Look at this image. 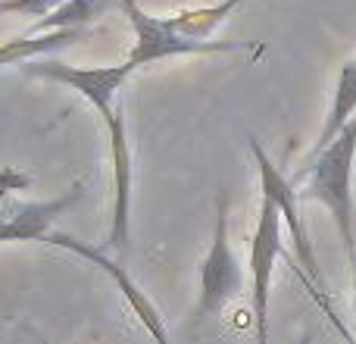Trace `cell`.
<instances>
[{
    "label": "cell",
    "instance_id": "obj_1",
    "mask_svg": "<svg viewBox=\"0 0 356 344\" xmlns=\"http://www.w3.org/2000/svg\"><path fill=\"white\" fill-rule=\"evenodd\" d=\"M353 163H356V116L353 123L322 150L294 172L291 182L303 185L300 197L319 201L334 216L347 257L356 247V203H353Z\"/></svg>",
    "mask_w": 356,
    "mask_h": 344
},
{
    "label": "cell",
    "instance_id": "obj_2",
    "mask_svg": "<svg viewBox=\"0 0 356 344\" xmlns=\"http://www.w3.org/2000/svg\"><path fill=\"white\" fill-rule=\"evenodd\" d=\"M250 154H253V163H257V172H259V197H269V201L275 203L278 213H282V219H284V226H288V232H291V244H294V257H291V263H294V272L300 276V282L307 285V291L313 295V301L328 313V320L338 326V332L344 335V341L356 344L353 335L347 332V326L338 320V313H334V307H332L328 285H325V279H322L319 260H316V251H313V241H309V232H307L303 216H300V191H297V185L269 160V154H266L263 144H259L253 135H250Z\"/></svg>",
    "mask_w": 356,
    "mask_h": 344
},
{
    "label": "cell",
    "instance_id": "obj_3",
    "mask_svg": "<svg viewBox=\"0 0 356 344\" xmlns=\"http://www.w3.org/2000/svg\"><path fill=\"white\" fill-rule=\"evenodd\" d=\"M122 16L129 19L135 44H131L129 63L135 69L150 66L156 60H172V56H191V54H259L263 47H253L247 41H191V38L178 35L166 25L163 16H150L138 0H116Z\"/></svg>",
    "mask_w": 356,
    "mask_h": 344
},
{
    "label": "cell",
    "instance_id": "obj_4",
    "mask_svg": "<svg viewBox=\"0 0 356 344\" xmlns=\"http://www.w3.org/2000/svg\"><path fill=\"white\" fill-rule=\"evenodd\" d=\"M244 291V269H241L238 253L228 241V197H222L216 207V228L209 251L200 263V291H197L194 326L222 316L232 301H238Z\"/></svg>",
    "mask_w": 356,
    "mask_h": 344
},
{
    "label": "cell",
    "instance_id": "obj_5",
    "mask_svg": "<svg viewBox=\"0 0 356 344\" xmlns=\"http://www.w3.org/2000/svg\"><path fill=\"white\" fill-rule=\"evenodd\" d=\"M25 72L35 75V79H47L56 81V85L72 88L79 97H85L94 110L100 113V119H110L116 113V97L125 88V81L138 72L129 60L122 66H72V63L63 60H50V56H41V60L25 63Z\"/></svg>",
    "mask_w": 356,
    "mask_h": 344
},
{
    "label": "cell",
    "instance_id": "obj_6",
    "mask_svg": "<svg viewBox=\"0 0 356 344\" xmlns=\"http://www.w3.org/2000/svg\"><path fill=\"white\" fill-rule=\"evenodd\" d=\"M282 213L269 197H259V216L250 238V307L257 344H269V295L278 257H284L282 244Z\"/></svg>",
    "mask_w": 356,
    "mask_h": 344
},
{
    "label": "cell",
    "instance_id": "obj_7",
    "mask_svg": "<svg viewBox=\"0 0 356 344\" xmlns=\"http://www.w3.org/2000/svg\"><path fill=\"white\" fill-rule=\"evenodd\" d=\"M44 244L69 251V253H75V257H85L88 263L104 269L106 276H110V282L116 285V291L125 297V304H129V310L135 313V320L144 326V332L154 338V344H172L169 341V329H166V320H163L160 307H156V304L150 301L147 291L125 272V266H119L113 257H106L104 247H91V244H85V241L72 238V235H66V232H50L47 238H44Z\"/></svg>",
    "mask_w": 356,
    "mask_h": 344
},
{
    "label": "cell",
    "instance_id": "obj_8",
    "mask_svg": "<svg viewBox=\"0 0 356 344\" xmlns=\"http://www.w3.org/2000/svg\"><path fill=\"white\" fill-rule=\"evenodd\" d=\"M106 138H110V172H113V222L106 235V247H129L131 232V185H135V166H131V144L125 129V110L119 100L116 113L106 119Z\"/></svg>",
    "mask_w": 356,
    "mask_h": 344
},
{
    "label": "cell",
    "instance_id": "obj_9",
    "mask_svg": "<svg viewBox=\"0 0 356 344\" xmlns=\"http://www.w3.org/2000/svg\"><path fill=\"white\" fill-rule=\"evenodd\" d=\"M81 197H85V185L75 182L66 194L54 197V201L19 203L10 213H0V241H44L54 232V222L69 207H75Z\"/></svg>",
    "mask_w": 356,
    "mask_h": 344
},
{
    "label": "cell",
    "instance_id": "obj_10",
    "mask_svg": "<svg viewBox=\"0 0 356 344\" xmlns=\"http://www.w3.org/2000/svg\"><path fill=\"white\" fill-rule=\"evenodd\" d=\"M91 35V29H56V31H22V35L10 38V41L0 44V66H25L31 60H41L47 56L50 50H60V47H72V44L85 41Z\"/></svg>",
    "mask_w": 356,
    "mask_h": 344
},
{
    "label": "cell",
    "instance_id": "obj_11",
    "mask_svg": "<svg viewBox=\"0 0 356 344\" xmlns=\"http://www.w3.org/2000/svg\"><path fill=\"white\" fill-rule=\"evenodd\" d=\"M356 116V60H347L338 72V81H334V97H332V107H328V116H325V125H322L319 138H316L313 150H309V160L319 157L347 125L353 123Z\"/></svg>",
    "mask_w": 356,
    "mask_h": 344
},
{
    "label": "cell",
    "instance_id": "obj_12",
    "mask_svg": "<svg viewBox=\"0 0 356 344\" xmlns=\"http://www.w3.org/2000/svg\"><path fill=\"white\" fill-rule=\"evenodd\" d=\"M244 0H219V3H207V6H191V10H178L172 16H163L166 25L178 35L191 38V41H209L213 29H219L225 22V16H232Z\"/></svg>",
    "mask_w": 356,
    "mask_h": 344
},
{
    "label": "cell",
    "instance_id": "obj_13",
    "mask_svg": "<svg viewBox=\"0 0 356 344\" xmlns=\"http://www.w3.org/2000/svg\"><path fill=\"white\" fill-rule=\"evenodd\" d=\"M110 0H66L54 13H47L44 19H35L31 35L38 31H56V29H88L97 16H104Z\"/></svg>",
    "mask_w": 356,
    "mask_h": 344
},
{
    "label": "cell",
    "instance_id": "obj_14",
    "mask_svg": "<svg viewBox=\"0 0 356 344\" xmlns=\"http://www.w3.org/2000/svg\"><path fill=\"white\" fill-rule=\"evenodd\" d=\"M19 188H29V178L13 169H0V197H3L6 191H19Z\"/></svg>",
    "mask_w": 356,
    "mask_h": 344
},
{
    "label": "cell",
    "instance_id": "obj_15",
    "mask_svg": "<svg viewBox=\"0 0 356 344\" xmlns=\"http://www.w3.org/2000/svg\"><path fill=\"white\" fill-rule=\"evenodd\" d=\"M350 266H353V291H356V247H353V253H350ZM356 301V297H353Z\"/></svg>",
    "mask_w": 356,
    "mask_h": 344
},
{
    "label": "cell",
    "instance_id": "obj_16",
    "mask_svg": "<svg viewBox=\"0 0 356 344\" xmlns=\"http://www.w3.org/2000/svg\"><path fill=\"white\" fill-rule=\"evenodd\" d=\"M297 344H313V335H309V332L300 335V338H297Z\"/></svg>",
    "mask_w": 356,
    "mask_h": 344
}]
</instances>
